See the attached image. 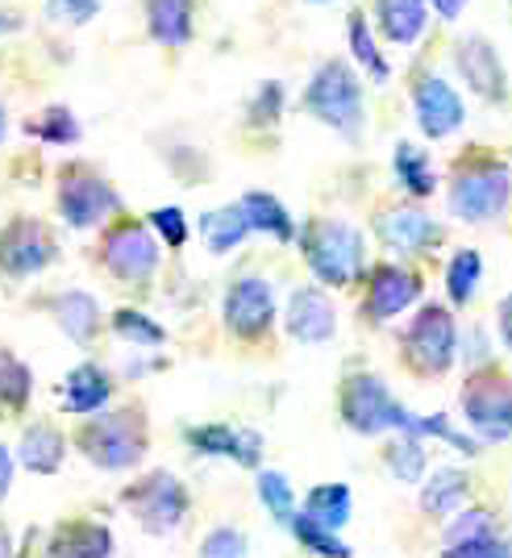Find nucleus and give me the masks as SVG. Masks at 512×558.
Here are the masks:
<instances>
[{
  "label": "nucleus",
  "mask_w": 512,
  "mask_h": 558,
  "mask_svg": "<svg viewBox=\"0 0 512 558\" xmlns=\"http://www.w3.org/2000/svg\"><path fill=\"white\" fill-rule=\"evenodd\" d=\"M425 4H434V13H438V17H446V22H454V17L463 13V9L471 4V0H425Z\"/></svg>",
  "instance_id": "nucleus-43"
},
{
  "label": "nucleus",
  "mask_w": 512,
  "mask_h": 558,
  "mask_svg": "<svg viewBox=\"0 0 512 558\" xmlns=\"http://www.w3.org/2000/svg\"><path fill=\"white\" fill-rule=\"evenodd\" d=\"M413 113H417V125L425 138H450V134L463 130L466 121L463 96L434 71H420L413 80Z\"/></svg>",
  "instance_id": "nucleus-12"
},
{
  "label": "nucleus",
  "mask_w": 512,
  "mask_h": 558,
  "mask_svg": "<svg viewBox=\"0 0 512 558\" xmlns=\"http://www.w3.org/2000/svg\"><path fill=\"white\" fill-rule=\"evenodd\" d=\"M346 34H350V54H354V63L367 68V75H371L375 84H388L392 71H388V59L375 47V34H371V25H367V13H363V9H354L346 17Z\"/></svg>",
  "instance_id": "nucleus-27"
},
{
  "label": "nucleus",
  "mask_w": 512,
  "mask_h": 558,
  "mask_svg": "<svg viewBox=\"0 0 512 558\" xmlns=\"http://www.w3.org/2000/svg\"><path fill=\"white\" fill-rule=\"evenodd\" d=\"M375 22H379L388 43L413 47L420 34H425L429 4L425 0H375Z\"/></svg>",
  "instance_id": "nucleus-20"
},
{
  "label": "nucleus",
  "mask_w": 512,
  "mask_h": 558,
  "mask_svg": "<svg viewBox=\"0 0 512 558\" xmlns=\"http://www.w3.org/2000/svg\"><path fill=\"white\" fill-rule=\"evenodd\" d=\"M383 459L392 466V475L404 480V484H417L420 475H425V446H420V438H413V434H404L400 442L388 446Z\"/></svg>",
  "instance_id": "nucleus-36"
},
{
  "label": "nucleus",
  "mask_w": 512,
  "mask_h": 558,
  "mask_svg": "<svg viewBox=\"0 0 512 558\" xmlns=\"http://www.w3.org/2000/svg\"><path fill=\"white\" fill-rule=\"evenodd\" d=\"M446 558H512V550L500 542L496 530H484V534L454 537V542L446 546Z\"/></svg>",
  "instance_id": "nucleus-38"
},
{
  "label": "nucleus",
  "mask_w": 512,
  "mask_h": 558,
  "mask_svg": "<svg viewBox=\"0 0 512 558\" xmlns=\"http://www.w3.org/2000/svg\"><path fill=\"white\" fill-rule=\"evenodd\" d=\"M283 113V84L280 80H263L251 100V121L255 125H276Z\"/></svg>",
  "instance_id": "nucleus-39"
},
{
  "label": "nucleus",
  "mask_w": 512,
  "mask_h": 558,
  "mask_svg": "<svg viewBox=\"0 0 512 558\" xmlns=\"http://www.w3.org/2000/svg\"><path fill=\"white\" fill-rule=\"evenodd\" d=\"M113 537L96 521H71L54 534V558H109Z\"/></svg>",
  "instance_id": "nucleus-25"
},
{
  "label": "nucleus",
  "mask_w": 512,
  "mask_h": 558,
  "mask_svg": "<svg viewBox=\"0 0 512 558\" xmlns=\"http://www.w3.org/2000/svg\"><path fill=\"white\" fill-rule=\"evenodd\" d=\"M29 392H34V375L25 367L13 350L0 347V409L17 413L29 404Z\"/></svg>",
  "instance_id": "nucleus-31"
},
{
  "label": "nucleus",
  "mask_w": 512,
  "mask_h": 558,
  "mask_svg": "<svg viewBox=\"0 0 512 558\" xmlns=\"http://www.w3.org/2000/svg\"><path fill=\"white\" fill-rule=\"evenodd\" d=\"M459 329L446 304H425L404 329V359L417 375H442L454 363Z\"/></svg>",
  "instance_id": "nucleus-7"
},
{
  "label": "nucleus",
  "mask_w": 512,
  "mask_h": 558,
  "mask_svg": "<svg viewBox=\"0 0 512 558\" xmlns=\"http://www.w3.org/2000/svg\"><path fill=\"white\" fill-rule=\"evenodd\" d=\"M63 454H68V442L54 425H29L17 442V463L34 475H54L63 466Z\"/></svg>",
  "instance_id": "nucleus-21"
},
{
  "label": "nucleus",
  "mask_w": 512,
  "mask_h": 558,
  "mask_svg": "<svg viewBox=\"0 0 512 558\" xmlns=\"http://www.w3.org/2000/svg\"><path fill=\"white\" fill-rule=\"evenodd\" d=\"M463 417L479 429V438L504 442L512 438V379L500 367H479L463 384Z\"/></svg>",
  "instance_id": "nucleus-6"
},
{
  "label": "nucleus",
  "mask_w": 512,
  "mask_h": 558,
  "mask_svg": "<svg viewBox=\"0 0 512 558\" xmlns=\"http://www.w3.org/2000/svg\"><path fill=\"white\" fill-rule=\"evenodd\" d=\"M68 409L71 413H80V417H93L96 409H105L109 404V396H113V379L105 367H96V363H84V367H75L68 375Z\"/></svg>",
  "instance_id": "nucleus-22"
},
{
  "label": "nucleus",
  "mask_w": 512,
  "mask_h": 558,
  "mask_svg": "<svg viewBox=\"0 0 512 558\" xmlns=\"http://www.w3.org/2000/svg\"><path fill=\"white\" fill-rule=\"evenodd\" d=\"M9 484H13V454L0 446V500L9 496Z\"/></svg>",
  "instance_id": "nucleus-45"
},
{
  "label": "nucleus",
  "mask_w": 512,
  "mask_h": 558,
  "mask_svg": "<svg viewBox=\"0 0 512 558\" xmlns=\"http://www.w3.org/2000/svg\"><path fill=\"white\" fill-rule=\"evenodd\" d=\"M308 4H333V0H308Z\"/></svg>",
  "instance_id": "nucleus-49"
},
{
  "label": "nucleus",
  "mask_w": 512,
  "mask_h": 558,
  "mask_svg": "<svg viewBox=\"0 0 512 558\" xmlns=\"http://www.w3.org/2000/svg\"><path fill=\"white\" fill-rule=\"evenodd\" d=\"M105 9V0H47V13L68 25H88Z\"/></svg>",
  "instance_id": "nucleus-41"
},
{
  "label": "nucleus",
  "mask_w": 512,
  "mask_h": 558,
  "mask_svg": "<svg viewBox=\"0 0 512 558\" xmlns=\"http://www.w3.org/2000/svg\"><path fill=\"white\" fill-rule=\"evenodd\" d=\"M420 301V276L400 267V263H379L371 267V279H367V301H363V313L371 322H392L404 308H413Z\"/></svg>",
  "instance_id": "nucleus-15"
},
{
  "label": "nucleus",
  "mask_w": 512,
  "mask_h": 558,
  "mask_svg": "<svg viewBox=\"0 0 512 558\" xmlns=\"http://www.w3.org/2000/svg\"><path fill=\"white\" fill-rule=\"evenodd\" d=\"M4 134H9V113H4V105H0V142H4Z\"/></svg>",
  "instance_id": "nucleus-47"
},
{
  "label": "nucleus",
  "mask_w": 512,
  "mask_h": 558,
  "mask_svg": "<svg viewBox=\"0 0 512 558\" xmlns=\"http://www.w3.org/2000/svg\"><path fill=\"white\" fill-rule=\"evenodd\" d=\"M113 329H117V338H125V342H134V347H159V342L167 338L163 326L150 322V317L138 313V308H117Z\"/></svg>",
  "instance_id": "nucleus-35"
},
{
  "label": "nucleus",
  "mask_w": 512,
  "mask_h": 558,
  "mask_svg": "<svg viewBox=\"0 0 512 558\" xmlns=\"http://www.w3.org/2000/svg\"><path fill=\"white\" fill-rule=\"evenodd\" d=\"M221 313H225V326H230L237 338H246V342L263 338V333L271 329V322H276V296H271V283H267V279H258V276H242L237 283H230Z\"/></svg>",
  "instance_id": "nucleus-13"
},
{
  "label": "nucleus",
  "mask_w": 512,
  "mask_h": 558,
  "mask_svg": "<svg viewBox=\"0 0 512 558\" xmlns=\"http://www.w3.org/2000/svg\"><path fill=\"white\" fill-rule=\"evenodd\" d=\"M34 138L50 142V146H71V142H80V121L71 113L68 105H47L38 117H29V125H25Z\"/></svg>",
  "instance_id": "nucleus-32"
},
{
  "label": "nucleus",
  "mask_w": 512,
  "mask_h": 558,
  "mask_svg": "<svg viewBox=\"0 0 512 558\" xmlns=\"http://www.w3.org/2000/svg\"><path fill=\"white\" fill-rule=\"evenodd\" d=\"M512 196V175L509 163L491 159L484 150H475L471 159L454 167L450 175V213L459 221H471V226H484L491 217H500L504 205Z\"/></svg>",
  "instance_id": "nucleus-3"
},
{
  "label": "nucleus",
  "mask_w": 512,
  "mask_h": 558,
  "mask_svg": "<svg viewBox=\"0 0 512 558\" xmlns=\"http://www.w3.org/2000/svg\"><path fill=\"white\" fill-rule=\"evenodd\" d=\"M454 63H459V75L466 80V88L488 100V105H500L509 96V75H504V63L491 47L488 38L479 34H466L454 43Z\"/></svg>",
  "instance_id": "nucleus-14"
},
{
  "label": "nucleus",
  "mask_w": 512,
  "mask_h": 558,
  "mask_svg": "<svg viewBox=\"0 0 512 558\" xmlns=\"http://www.w3.org/2000/svg\"><path fill=\"white\" fill-rule=\"evenodd\" d=\"M304 517L321 521L329 530H342L350 521V488L346 484H321V488H313L308 500H304Z\"/></svg>",
  "instance_id": "nucleus-30"
},
{
  "label": "nucleus",
  "mask_w": 512,
  "mask_h": 558,
  "mask_svg": "<svg viewBox=\"0 0 512 558\" xmlns=\"http://www.w3.org/2000/svg\"><path fill=\"white\" fill-rule=\"evenodd\" d=\"M146 34L167 50H180L196 34V0H146Z\"/></svg>",
  "instance_id": "nucleus-19"
},
{
  "label": "nucleus",
  "mask_w": 512,
  "mask_h": 558,
  "mask_svg": "<svg viewBox=\"0 0 512 558\" xmlns=\"http://www.w3.org/2000/svg\"><path fill=\"white\" fill-rule=\"evenodd\" d=\"M342 421L354 434H383V429H404L409 409L383 388L379 375H350L342 384Z\"/></svg>",
  "instance_id": "nucleus-8"
},
{
  "label": "nucleus",
  "mask_w": 512,
  "mask_h": 558,
  "mask_svg": "<svg viewBox=\"0 0 512 558\" xmlns=\"http://www.w3.org/2000/svg\"><path fill=\"white\" fill-rule=\"evenodd\" d=\"M292 534H296V542L301 546H308L313 555L321 558H350V546L338 537V530H329V525H321V521H313V517H304V512H292Z\"/></svg>",
  "instance_id": "nucleus-33"
},
{
  "label": "nucleus",
  "mask_w": 512,
  "mask_h": 558,
  "mask_svg": "<svg viewBox=\"0 0 512 558\" xmlns=\"http://www.w3.org/2000/svg\"><path fill=\"white\" fill-rule=\"evenodd\" d=\"M338 329V313H333V301H329L321 288H296L292 301H288V333L296 342H308V347H321L333 338Z\"/></svg>",
  "instance_id": "nucleus-17"
},
{
  "label": "nucleus",
  "mask_w": 512,
  "mask_h": 558,
  "mask_svg": "<svg viewBox=\"0 0 512 558\" xmlns=\"http://www.w3.org/2000/svg\"><path fill=\"white\" fill-rule=\"evenodd\" d=\"M80 450L105 471H130L146 454V425L134 417V409L93 417L80 429Z\"/></svg>",
  "instance_id": "nucleus-4"
},
{
  "label": "nucleus",
  "mask_w": 512,
  "mask_h": 558,
  "mask_svg": "<svg viewBox=\"0 0 512 558\" xmlns=\"http://www.w3.org/2000/svg\"><path fill=\"white\" fill-rule=\"evenodd\" d=\"M121 209L117 187L84 163H68L59 171V213L71 230H93Z\"/></svg>",
  "instance_id": "nucleus-5"
},
{
  "label": "nucleus",
  "mask_w": 512,
  "mask_h": 558,
  "mask_svg": "<svg viewBox=\"0 0 512 558\" xmlns=\"http://www.w3.org/2000/svg\"><path fill=\"white\" fill-rule=\"evenodd\" d=\"M466 492H471V475L459 471V466H442L425 492H420V509L429 512V517H450V512H459V505L466 500Z\"/></svg>",
  "instance_id": "nucleus-26"
},
{
  "label": "nucleus",
  "mask_w": 512,
  "mask_h": 558,
  "mask_svg": "<svg viewBox=\"0 0 512 558\" xmlns=\"http://www.w3.org/2000/svg\"><path fill=\"white\" fill-rule=\"evenodd\" d=\"M301 251L313 267V276L329 283V288H346L354 279L367 271V246H363V233L346 226V221H333V217H317L301 230Z\"/></svg>",
  "instance_id": "nucleus-2"
},
{
  "label": "nucleus",
  "mask_w": 512,
  "mask_h": 558,
  "mask_svg": "<svg viewBox=\"0 0 512 558\" xmlns=\"http://www.w3.org/2000/svg\"><path fill=\"white\" fill-rule=\"evenodd\" d=\"M59 255L54 233L38 221V217H17L0 230V271L13 279L38 276L42 267H50Z\"/></svg>",
  "instance_id": "nucleus-11"
},
{
  "label": "nucleus",
  "mask_w": 512,
  "mask_h": 558,
  "mask_svg": "<svg viewBox=\"0 0 512 558\" xmlns=\"http://www.w3.org/2000/svg\"><path fill=\"white\" fill-rule=\"evenodd\" d=\"M125 505L134 509L146 534H171L184 521L187 492L171 471H155V475L138 480L134 488H125Z\"/></svg>",
  "instance_id": "nucleus-10"
},
{
  "label": "nucleus",
  "mask_w": 512,
  "mask_h": 558,
  "mask_svg": "<svg viewBox=\"0 0 512 558\" xmlns=\"http://www.w3.org/2000/svg\"><path fill=\"white\" fill-rule=\"evenodd\" d=\"M242 217L255 233H271L276 242H292L296 238V226H292V213L283 209V201H276L271 192H246L242 196Z\"/></svg>",
  "instance_id": "nucleus-24"
},
{
  "label": "nucleus",
  "mask_w": 512,
  "mask_h": 558,
  "mask_svg": "<svg viewBox=\"0 0 512 558\" xmlns=\"http://www.w3.org/2000/svg\"><path fill=\"white\" fill-rule=\"evenodd\" d=\"M258 496H263V505H267V512H271L276 521H292L296 496H292V484L283 480L280 471H263V475H258Z\"/></svg>",
  "instance_id": "nucleus-37"
},
{
  "label": "nucleus",
  "mask_w": 512,
  "mask_h": 558,
  "mask_svg": "<svg viewBox=\"0 0 512 558\" xmlns=\"http://www.w3.org/2000/svg\"><path fill=\"white\" fill-rule=\"evenodd\" d=\"M50 313L63 326V333H68L71 342H80V347H88L96 338V329H100V308H96V301L88 292H63V296H54Z\"/></svg>",
  "instance_id": "nucleus-23"
},
{
  "label": "nucleus",
  "mask_w": 512,
  "mask_h": 558,
  "mask_svg": "<svg viewBox=\"0 0 512 558\" xmlns=\"http://www.w3.org/2000/svg\"><path fill=\"white\" fill-rule=\"evenodd\" d=\"M397 180L404 184V192L417 196V201L434 196V187H438V175H434V167L425 159V150L413 146V142H400L397 146Z\"/></svg>",
  "instance_id": "nucleus-29"
},
{
  "label": "nucleus",
  "mask_w": 512,
  "mask_h": 558,
  "mask_svg": "<svg viewBox=\"0 0 512 558\" xmlns=\"http://www.w3.org/2000/svg\"><path fill=\"white\" fill-rule=\"evenodd\" d=\"M187 442L196 454H221L242 466H258V454H263V438L255 429H230V425H196L187 429Z\"/></svg>",
  "instance_id": "nucleus-18"
},
{
  "label": "nucleus",
  "mask_w": 512,
  "mask_h": 558,
  "mask_svg": "<svg viewBox=\"0 0 512 558\" xmlns=\"http://www.w3.org/2000/svg\"><path fill=\"white\" fill-rule=\"evenodd\" d=\"M500 338H504V347L512 350V292L500 301Z\"/></svg>",
  "instance_id": "nucleus-44"
},
{
  "label": "nucleus",
  "mask_w": 512,
  "mask_h": 558,
  "mask_svg": "<svg viewBox=\"0 0 512 558\" xmlns=\"http://www.w3.org/2000/svg\"><path fill=\"white\" fill-rule=\"evenodd\" d=\"M17 29H22V17L0 9V38H9V34H17Z\"/></svg>",
  "instance_id": "nucleus-46"
},
{
  "label": "nucleus",
  "mask_w": 512,
  "mask_h": 558,
  "mask_svg": "<svg viewBox=\"0 0 512 558\" xmlns=\"http://www.w3.org/2000/svg\"><path fill=\"white\" fill-rule=\"evenodd\" d=\"M0 558H13V546H9V537L0 534Z\"/></svg>",
  "instance_id": "nucleus-48"
},
{
  "label": "nucleus",
  "mask_w": 512,
  "mask_h": 558,
  "mask_svg": "<svg viewBox=\"0 0 512 558\" xmlns=\"http://www.w3.org/2000/svg\"><path fill=\"white\" fill-rule=\"evenodd\" d=\"M200 233H205V246H209L212 255H225V251H233L251 233V226H246V217H242L237 205H225V209H212L200 217Z\"/></svg>",
  "instance_id": "nucleus-28"
},
{
  "label": "nucleus",
  "mask_w": 512,
  "mask_h": 558,
  "mask_svg": "<svg viewBox=\"0 0 512 558\" xmlns=\"http://www.w3.org/2000/svg\"><path fill=\"white\" fill-rule=\"evenodd\" d=\"M479 276H484V258L479 251H459L446 267V292L454 304H466L479 288Z\"/></svg>",
  "instance_id": "nucleus-34"
},
{
  "label": "nucleus",
  "mask_w": 512,
  "mask_h": 558,
  "mask_svg": "<svg viewBox=\"0 0 512 558\" xmlns=\"http://www.w3.org/2000/svg\"><path fill=\"white\" fill-rule=\"evenodd\" d=\"M205 558H242V534L237 530H212L205 542Z\"/></svg>",
  "instance_id": "nucleus-42"
},
{
  "label": "nucleus",
  "mask_w": 512,
  "mask_h": 558,
  "mask_svg": "<svg viewBox=\"0 0 512 558\" xmlns=\"http://www.w3.org/2000/svg\"><path fill=\"white\" fill-rule=\"evenodd\" d=\"M100 258H105L109 276L121 279V283H146L159 271V238L142 221H121L105 233Z\"/></svg>",
  "instance_id": "nucleus-9"
},
{
  "label": "nucleus",
  "mask_w": 512,
  "mask_h": 558,
  "mask_svg": "<svg viewBox=\"0 0 512 558\" xmlns=\"http://www.w3.org/2000/svg\"><path fill=\"white\" fill-rule=\"evenodd\" d=\"M301 105H304V113L317 117L321 125H329L333 134H342V138H350V142L358 138L363 125H367L363 84H358V75H354L350 63H342V59H329V63H321V68L313 71Z\"/></svg>",
  "instance_id": "nucleus-1"
},
{
  "label": "nucleus",
  "mask_w": 512,
  "mask_h": 558,
  "mask_svg": "<svg viewBox=\"0 0 512 558\" xmlns=\"http://www.w3.org/2000/svg\"><path fill=\"white\" fill-rule=\"evenodd\" d=\"M150 230L163 238L167 246L175 251V246H184L187 242V217L184 209H175V205H167V209H155L150 213Z\"/></svg>",
  "instance_id": "nucleus-40"
},
{
  "label": "nucleus",
  "mask_w": 512,
  "mask_h": 558,
  "mask_svg": "<svg viewBox=\"0 0 512 558\" xmlns=\"http://www.w3.org/2000/svg\"><path fill=\"white\" fill-rule=\"evenodd\" d=\"M375 233L397 255H425V251H438V242H442V226L420 209H413V205L383 209L375 217Z\"/></svg>",
  "instance_id": "nucleus-16"
}]
</instances>
